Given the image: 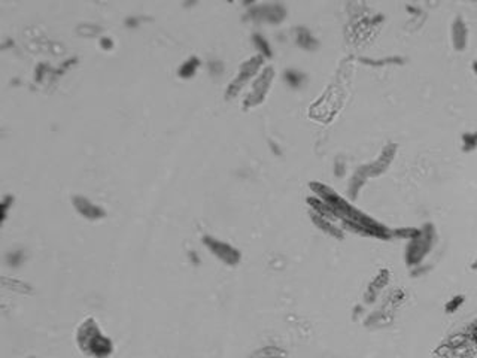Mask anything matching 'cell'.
Instances as JSON below:
<instances>
[{
	"label": "cell",
	"instance_id": "1",
	"mask_svg": "<svg viewBox=\"0 0 477 358\" xmlns=\"http://www.w3.org/2000/svg\"><path fill=\"white\" fill-rule=\"evenodd\" d=\"M76 340L79 348L85 354L96 358L109 357L114 346L111 339L102 333L97 321L93 318H87L85 321H82L76 333Z\"/></svg>",
	"mask_w": 477,
	"mask_h": 358
},
{
	"label": "cell",
	"instance_id": "2",
	"mask_svg": "<svg viewBox=\"0 0 477 358\" xmlns=\"http://www.w3.org/2000/svg\"><path fill=\"white\" fill-rule=\"evenodd\" d=\"M434 239H435V232L434 227L431 224L423 226V229H420L419 236L410 240L409 246H407V252H406V261L409 266H417L420 264V261L425 258V255L429 252V249L434 245Z\"/></svg>",
	"mask_w": 477,
	"mask_h": 358
},
{
	"label": "cell",
	"instance_id": "3",
	"mask_svg": "<svg viewBox=\"0 0 477 358\" xmlns=\"http://www.w3.org/2000/svg\"><path fill=\"white\" fill-rule=\"evenodd\" d=\"M204 245L209 248V251L216 255L222 263L225 264H230V266H234L240 261V252H238L236 248H233L231 245L222 242V240H218L215 238H210V236H204L203 238Z\"/></svg>",
	"mask_w": 477,
	"mask_h": 358
},
{
	"label": "cell",
	"instance_id": "4",
	"mask_svg": "<svg viewBox=\"0 0 477 358\" xmlns=\"http://www.w3.org/2000/svg\"><path fill=\"white\" fill-rule=\"evenodd\" d=\"M261 64H263V56L254 57V59L248 60L246 63H243V66H242L240 70H238L237 78L231 82V85H230L227 94H228L230 97L236 96L238 91H240V88L245 85V82L249 81V79L257 73V70L260 69Z\"/></svg>",
	"mask_w": 477,
	"mask_h": 358
},
{
	"label": "cell",
	"instance_id": "5",
	"mask_svg": "<svg viewBox=\"0 0 477 358\" xmlns=\"http://www.w3.org/2000/svg\"><path fill=\"white\" fill-rule=\"evenodd\" d=\"M272 78H273V69L272 67H267L260 76L258 79L255 81L254 87H252V91L249 93L248 99L245 100V105L246 106H254V105H258L263 102L269 87H270V82H272Z\"/></svg>",
	"mask_w": 477,
	"mask_h": 358
},
{
	"label": "cell",
	"instance_id": "6",
	"mask_svg": "<svg viewBox=\"0 0 477 358\" xmlns=\"http://www.w3.org/2000/svg\"><path fill=\"white\" fill-rule=\"evenodd\" d=\"M73 206L75 209L79 212V215H82L84 218H88V220H100L105 217V211L94 205L93 202H90L87 197H82V196H75L73 197Z\"/></svg>",
	"mask_w": 477,
	"mask_h": 358
},
{
	"label": "cell",
	"instance_id": "7",
	"mask_svg": "<svg viewBox=\"0 0 477 358\" xmlns=\"http://www.w3.org/2000/svg\"><path fill=\"white\" fill-rule=\"evenodd\" d=\"M252 15L258 17L260 20H267L270 23H278L285 17V11L279 5H266L260 6L255 11H252Z\"/></svg>",
	"mask_w": 477,
	"mask_h": 358
},
{
	"label": "cell",
	"instance_id": "8",
	"mask_svg": "<svg viewBox=\"0 0 477 358\" xmlns=\"http://www.w3.org/2000/svg\"><path fill=\"white\" fill-rule=\"evenodd\" d=\"M452 41H453V47L455 50L461 51L465 48L467 45V27L465 23L462 21V18H456L453 21L452 26Z\"/></svg>",
	"mask_w": 477,
	"mask_h": 358
},
{
	"label": "cell",
	"instance_id": "9",
	"mask_svg": "<svg viewBox=\"0 0 477 358\" xmlns=\"http://www.w3.org/2000/svg\"><path fill=\"white\" fill-rule=\"evenodd\" d=\"M198 66H200V60L197 59V57H191V59L186 60V61L179 67L178 75L180 78H191V76L195 75Z\"/></svg>",
	"mask_w": 477,
	"mask_h": 358
},
{
	"label": "cell",
	"instance_id": "10",
	"mask_svg": "<svg viewBox=\"0 0 477 358\" xmlns=\"http://www.w3.org/2000/svg\"><path fill=\"white\" fill-rule=\"evenodd\" d=\"M313 221H315V224H316L319 229L325 230V232L330 233L331 236H334V238H342V236H343L342 232H339V230L328 221V218L321 217V215H318V214H313Z\"/></svg>",
	"mask_w": 477,
	"mask_h": 358
},
{
	"label": "cell",
	"instance_id": "11",
	"mask_svg": "<svg viewBox=\"0 0 477 358\" xmlns=\"http://www.w3.org/2000/svg\"><path fill=\"white\" fill-rule=\"evenodd\" d=\"M297 44L301 47V48H304V50H313L315 47H316V41H315V38L307 32V30H304V29H298L297 30Z\"/></svg>",
	"mask_w": 477,
	"mask_h": 358
},
{
	"label": "cell",
	"instance_id": "12",
	"mask_svg": "<svg viewBox=\"0 0 477 358\" xmlns=\"http://www.w3.org/2000/svg\"><path fill=\"white\" fill-rule=\"evenodd\" d=\"M284 78H285V81H287L291 87L297 88V87L301 85V82H303V79H304V75L297 72V70H291V69H290V70L285 72Z\"/></svg>",
	"mask_w": 477,
	"mask_h": 358
},
{
	"label": "cell",
	"instance_id": "13",
	"mask_svg": "<svg viewBox=\"0 0 477 358\" xmlns=\"http://www.w3.org/2000/svg\"><path fill=\"white\" fill-rule=\"evenodd\" d=\"M257 355H260L261 358H282L285 355V352L275 346H266L261 351H258Z\"/></svg>",
	"mask_w": 477,
	"mask_h": 358
},
{
	"label": "cell",
	"instance_id": "14",
	"mask_svg": "<svg viewBox=\"0 0 477 358\" xmlns=\"http://www.w3.org/2000/svg\"><path fill=\"white\" fill-rule=\"evenodd\" d=\"M254 42H255V45L258 47V50L261 51L263 57H264V56H266V57H270V56H272L270 45H269V42H267L261 35H255V36H254Z\"/></svg>",
	"mask_w": 477,
	"mask_h": 358
},
{
	"label": "cell",
	"instance_id": "15",
	"mask_svg": "<svg viewBox=\"0 0 477 358\" xmlns=\"http://www.w3.org/2000/svg\"><path fill=\"white\" fill-rule=\"evenodd\" d=\"M462 143H464L462 148H464L465 152L473 151L477 146V131L476 133H465L462 136Z\"/></svg>",
	"mask_w": 477,
	"mask_h": 358
},
{
	"label": "cell",
	"instance_id": "16",
	"mask_svg": "<svg viewBox=\"0 0 477 358\" xmlns=\"http://www.w3.org/2000/svg\"><path fill=\"white\" fill-rule=\"evenodd\" d=\"M462 303H464V296H455V297H452L446 303L444 309H446L447 313H453L455 310H458L461 307Z\"/></svg>",
	"mask_w": 477,
	"mask_h": 358
},
{
	"label": "cell",
	"instance_id": "17",
	"mask_svg": "<svg viewBox=\"0 0 477 358\" xmlns=\"http://www.w3.org/2000/svg\"><path fill=\"white\" fill-rule=\"evenodd\" d=\"M100 45H102V48H103V50H112L114 42H112L109 38H103V39L100 41Z\"/></svg>",
	"mask_w": 477,
	"mask_h": 358
},
{
	"label": "cell",
	"instance_id": "18",
	"mask_svg": "<svg viewBox=\"0 0 477 358\" xmlns=\"http://www.w3.org/2000/svg\"><path fill=\"white\" fill-rule=\"evenodd\" d=\"M213 70H216V73H219L221 70H222V66H221V63H218V61H212L210 63V72L213 73Z\"/></svg>",
	"mask_w": 477,
	"mask_h": 358
},
{
	"label": "cell",
	"instance_id": "19",
	"mask_svg": "<svg viewBox=\"0 0 477 358\" xmlns=\"http://www.w3.org/2000/svg\"><path fill=\"white\" fill-rule=\"evenodd\" d=\"M473 70H474V73L477 75V61H474V63H473Z\"/></svg>",
	"mask_w": 477,
	"mask_h": 358
},
{
	"label": "cell",
	"instance_id": "20",
	"mask_svg": "<svg viewBox=\"0 0 477 358\" xmlns=\"http://www.w3.org/2000/svg\"><path fill=\"white\" fill-rule=\"evenodd\" d=\"M473 269L477 270V257H476V260H474V263H473Z\"/></svg>",
	"mask_w": 477,
	"mask_h": 358
}]
</instances>
